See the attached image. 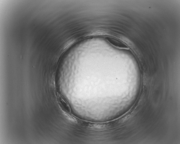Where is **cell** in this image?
<instances>
[{
	"label": "cell",
	"mask_w": 180,
	"mask_h": 144,
	"mask_svg": "<svg viewBox=\"0 0 180 144\" xmlns=\"http://www.w3.org/2000/svg\"><path fill=\"white\" fill-rule=\"evenodd\" d=\"M106 38L107 41L114 47L120 49H128L129 48L125 43L118 39L112 37Z\"/></svg>",
	"instance_id": "cell-1"
}]
</instances>
